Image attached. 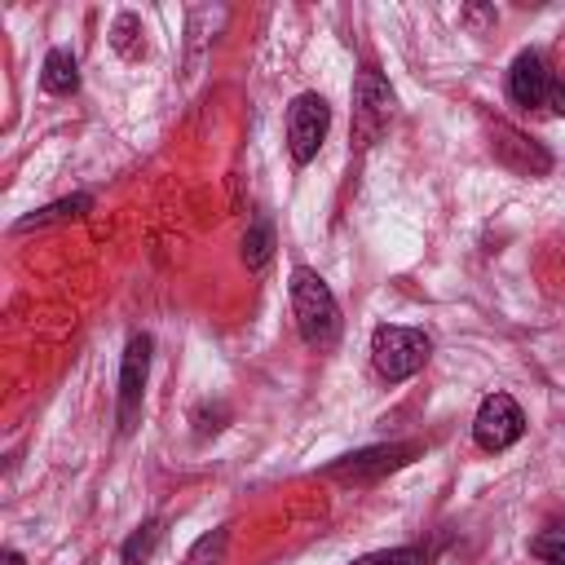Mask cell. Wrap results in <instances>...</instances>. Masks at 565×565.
I'll return each mask as SVG.
<instances>
[{
	"label": "cell",
	"mask_w": 565,
	"mask_h": 565,
	"mask_svg": "<svg viewBox=\"0 0 565 565\" xmlns=\"http://www.w3.org/2000/svg\"><path fill=\"white\" fill-rule=\"evenodd\" d=\"M547 110H556V115H565V79H552V88H547V102H543Z\"/></svg>",
	"instance_id": "obj_17"
},
{
	"label": "cell",
	"mask_w": 565,
	"mask_h": 565,
	"mask_svg": "<svg viewBox=\"0 0 565 565\" xmlns=\"http://www.w3.org/2000/svg\"><path fill=\"white\" fill-rule=\"evenodd\" d=\"M419 450H424L419 441L366 446V450H358V455H344L340 463H331V468H327V477H335V481H375V477H384V472H393V468L411 463Z\"/></svg>",
	"instance_id": "obj_8"
},
{
	"label": "cell",
	"mask_w": 565,
	"mask_h": 565,
	"mask_svg": "<svg viewBox=\"0 0 565 565\" xmlns=\"http://www.w3.org/2000/svg\"><path fill=\"white\" fill-rule=\"evenodd\" d=\"M291 313L300 327V340L309 349H331L340 340V305L331 287L313 269H291Z\"/></svg>",
	"instance_id": "obj_1"
},
{
	"label": "cell",
	"mask_w": 565,
	"mask_h": 565,
	"mask_svg": "<svg viewBox=\"0 0 565 565\" xmlns=\"http://www.w3.org/2000/svg\"><path fill=\"white\" fill-rule=\"evenodd\" d=\"M159 539H163V521L154 516V521H141L132 534H128V543H124V565H146L150 556H154V547H159Z\"/></svg>",
	"instance_id": "obj_12"
},
{
	"label": "cell",
	"mask_w": 565,
	"mask_h": 565,
	"mask_svg": "<svg viewBox=\"0 0 565 565\" xmlns=\"http://www.w3.org/2000/svg\"><path fill=\"white\" fill-rule=\"evenodd\" d=\"M428 561L433 556L424 547H388V552H371V556H362L353 565H428Z\"/></svg>",
	"instance_id": "obj_16"
},
{
	"label": "cell",
	"mask_w": 565,
	"mask_h": 565,
	"mask_svg": "<svg viewBox=\"0 0 565 565\" xmlns=\"http://www.w3.org/2000/svg\"><path fill=\"white\" fill-rule=\"evenodd\" d=\"M547 88H552L547 62H543L534 49L516 53V57H512V71H508V93H512V102H521V106H543V102H547Z\"/></svg>",
	"instance_id": "obj_9"
},
{
	"label": "cell",
	"mask_w": 565,
	"mask_h": 565,
	"mask_svg": "<svg viewBox=\"0 0 565 565\" xmlns=\"http://www.w3.org/2000/svg\"><path fill=\"white\" fill-rule=\"evenodd\" d=\"M88 207H93V199H88V194H71V199H57V203H49V207H40V212L22 216L13 230H18V234H26V230H44V225H57V221H75V216H84Z\"/></svg>",
	"instance_id": "obj_11"
},
{
	"label": "cell",
	"mask_w": 565,
	"mask_h": 565,
	"mask_svg": "<svg viewBox=\"0 0 565 565\" xmlns=\"http://www.w3.org/2000/svg\"><path fill=\"white\" fill-rule=\"evenodd\" d=\"M393 106H397V97H393L388 79L375 66H362L358 71V84H353V146L358 150H366L388 128Z\"/></svg>",
	"instance_id": "obj_3"
},
{
	"label": "cell",
	"mask_w": 565,
	"mask_h": 565,
	"mask_svg": "<svg viewBox=\"0 0 565 565\" xmlns=\"http://www.w3.org/2000/svg\"><path fill=\"white\" fill-rule=\"evenodd\" d=\"M490 150H494V159H499L503 168H512L516 177H547V172H552L547 146H539L530 132H521V128H512V124H503V119L490 124Z\"/></svg>",
	"instance_id": "obj_5"
},
{
	"label": "cell",
	"mask_w": 565,
	"mask_h": 565,
	"mask_svg": "<svg viewBox=\"0 0 565 565\" xmlns=\"http://www.w3.org/2000/svg\"><path fill=\"white\" fill-rule=\"evenodd\" d=\"M269 256H274V230H269V221H256L243 234V260H247V269H260Z\"/></svg>",
	"instance_id": "obj_13"
},
{
	"label": "cell",
	"mask_w": 565,
	"mask_h": 565,
	"mask_svg": "<svg viewBox=\"0 0 565 565\" xmlns=\"http://www.w3.org/2000/svg\"><path fill=\"white\" fill-rule=\"evenodd\" d=\"M4 565H22V552H13V547H4V556H0Z\"/></svg>",
	"instance_id": "obj_18"
},
{
	"label": "cell",
	"mask_w": 565,
	"mask_h": 565,
	"mask_svg": "<svg viewBox=\"0 0 565 565\" xmlns=\"http://www.w3.org/2000/svg\"><path fill=\"white\" fill-rule=\"evenodd\" d=\"M530 552H534L543 565H565V525H547L543 534H534Z\"/></svg>",
	"instance_id": "obj_15"
},
{
	"label": "cell",
	"mask_w": 565,
	"mask_h": 565,
	"mask_svg": "<svg viewBox=\"0 0 565 565\" xmlns=\"http://www.w3.org/2000/svg\"><path fill=\"white\" fill-rule=\"evenodd\" d=\"M428 353H433V344H428V335L424 331H415V327H375L371 331V362H375V371L384 375V380H411L424 362H428Z\"/></svg>",
	"instance_id": "obj_2"
},
{
	"label": "cell",
	"mask_w": 565,
	"mask_h": 565,
	"mask_svg": "<svg viewBox=\"0 0 565 565\" xmlns=\"http://www.w3.org/2000/svg\"><path fill=\"white\" fill-rule=\"evenodd\" d=\"M225 543H230V530L216 525L212 534H203V539L185 552V565H221V561H225Z\"/></svg>",
	"instance_id": "obj_14"
},
{
	"label": "cell",
	"mask_w": 565,
	"mask_h": 565,
	"mask_svg": "<svg viewBox=\"0 0 565 565\" xmlns=\"http://www.w3.org/2000/svg\"><path fill=\"white\" fill-rule=\"evenodd\" d=\"M327 128H331V106L322 93H300L287 110V150H291V163H313V154L322 150L327 141Z\"/></svg>",
	"instance_id": "obj_4"
},
{
	"label": "cell",
	"mask_w": 565,
	"mask_h": 565,
	"mask_svg": "<svg viewBox=\"0 0 565 565\" xmlns=\"http://www.w3.org/2000/svg\"><path fill=\"white\" fill-rule=\"evenodd\" d=\"M146 375H150V335H132L119 362V433L128 437L141 419V397H146Z\"/></svg>",
	"instance_id": "obj_6"
},
{
	"label": "cell",
	"mask_w": 565,
	"mask_h": 565,
	"mask_svg": "<svg viewBox=\"0 0 565 565\" xmlns=\"http://www.w3.org/2000/svg\"><path fill=\"white\" fill-rule=\"evenodd\" d=\"M40 84H44L49 93H57V97L75 93V88H79V62H75V53H71V49H49L44 71H40Z\"/></svg>",
	"instance_id": "obj_10"
},
{
	"label": "cell",
	"mask_w": 565,
	"mask_h": 565,
	"mask_svg": "<svg viewBox=\"0 0 565 565\" xmlns=\"http://www.w3.org/2000/svg\"><path fill=\"white\" fill-rule=\"evenodd\" d=\"M521 433H525V415H521V406H516L508 393H490V397L477 406L472 441H477L481 450H508Z\"/></svg>",
	"instance_id": "obj_7"
}]
</instances>
